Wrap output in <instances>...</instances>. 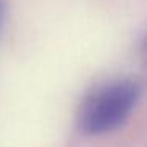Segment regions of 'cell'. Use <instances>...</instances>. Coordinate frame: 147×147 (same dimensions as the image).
Returning a JSON list of instances; mask_svg holds the SVG:
<instances>
[{
	"label": "cell",
	"instance_id": "1",
	"mask_svg": "<svg viewBox=\"0 0 147 147\" xmlns=\"http://www.w3.org/2000/svg\"><path fill=\"white\" fill-rule=\"evenodd\" d=\"M141 92V84L131 78H120L96 87L79 108L81 131L95 136L119 130L133 114Z\"/></svg>",
	"mask_w": 147,
	"mask_h": 147
},
{
	"label": "cell",
	"instance_id": "2",
	"mask_svg": "<svg viewBox=\"0 0 147 147\" xmlns=\"http://www.w3.org/2000/svg\"><path fill=\"white\" fill-rule=\"evenodd\" d=\"M5 16H7V7H5V2H3V0H0V29L3 27Z\"/></svg>",
	"mask_w": 147,
	"mask_h": 147
}]
</instances>
